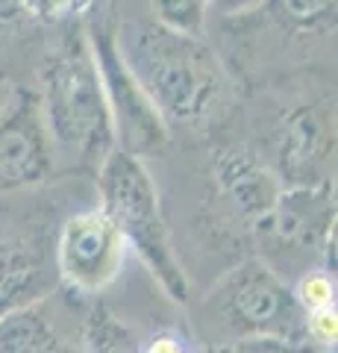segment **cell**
I'll list each match as a JSON object with an SVG mask.
<instances>
[{"label":"cell","mask_w":338,"mask_h":353,"mask_svg":"<svg viewBox=\"0 0 338 353\" xmlns=\"http://www.w3.org/2000/svg\"><path fill=\"white\" fill-rule=\"evenodd\" d=\"M118 53L168 130L209 136L230 115L233 74L206 36L162 27L154 18L118 15Z\"/></svg>","instance_id":"6da1fadb"},{"label":"cell","mask_w":338,"mask_h":353,"mask_svg":"<svg viewBox=\"0 0 338 353\" xmlns=\"http://www.w3.org/2000/svg\"><path fill=\"white\" fill-rule=\"evenodd\" d=\"M39 106L59 174H97L115 145L92 44L83 21L65 24L39 57Z\"/></svg>","instance_id":"7a4b0ae2"},{"label":"cell","mask_w":338,"mask_h":353,"mask_svg":"<svg viewBox=\"0 0 338 353\" xmlns=\"http://www.w3.org/2000/svg\"><path fill=\"white\" fill-rule=\"evenodd\" d=\"M250 148L282 189L335 183V92L291 77L271 83L250 112Z\"/></svg>","instance_id":"3957f363"},{"label":"cell","mask_w":338,"mask_h":353,"mask_svg":"<svg viewBox=\"0 0 338 353\" xmlns=\"http://www.w3.org/2000/svg\"><path fill=\"white\" fill-rule=\"evenodd\" d=\"M191 330L200 345L306 341V312L294 301L288 280L259 256H244L194 301Z\"/></svg>","instance_id":"277c9868"},{"label":"cell","mask_w":338,"mask_h":353,"mask_svg":"<svg viewBox=\"0 0 338 353\" xmlns=\"http://www.w3.org/2000/svg\"><path fill=\"white\" fill-rule=\"evenodd\" d=\"M94 176L101 209L112 218L127 250L138 253V259L147 265L150 277L159 283V289L173 303H189L191 285L180 265L177 248H173L168 206L162 201V192L147 162L115 148Z\"/></svg>","instance_id":"5b68a950"},{"label":"cell","mask_w":338,"mask_h":353,"mask_svg":"<svg viewBox=\"0 0 338 353\" xmlns=\"http://www.w3.org/2000/svg\"><path fill=\"white\" fill-rule=\"evenodd\" d=\"M59 209L56 194L39 189L0 197V315L56 292Z\"/></svg>","instance_id":"8992f818"},{"label":"cell","mask_w":338,"mask_h":353,"mask_svg":"<svg viewBox=\"0 0 338 353\" xmlns=\"http://www.w3.org/2000/svg\"><path fill=\"white\" fill-rule=\"evenodd\" d=\"M335 241V183L282 189L253 230V256L297 280L312 268L330 271Z\"/></svg>","instance_id":"52a82bcc"},{"label":"cell","mask_w":338,"mask_h":353,"mask_svg":"<svg viewBox=\"0 0 338 353\" xmlns=\"http://www.w3.org/2000/svg\"><path fill=\"white\" fill-rule=\"evenodd\" d=\"M118 3L115 0H97V6L83 18L85 39L92 44L101 83L106 92V103L115 124V145L118 150L129 153L141 162L156 159L171 148V130L156 115L145 92L127 71V65L118 53L115 30H118Z\"/></svg>","instance_id":"ba28073f"},{"label":"cell","mask_w":338,"mask_h":353,"mask_svg":"<svg viewBox=\"0 0 338 353\" xmlns=\"http://www.w3.org/2000/svg\"><path fill=\"white\" fill-rule=\"evenodd\" d=\"M53 259L65 292L92 301L118 280L127 259V245L101 203H92L62 218Z\"/></svg>","instance_id":"9c48e42d"},{"label":"cell","mask_w":338,"mask_h":353,"mask_svg":"<svg viewBox=\"0 0 338 353\" xmlns=\"http://www.w3.org/2000/svg\"><path fill=\"white\" fill-rule=\"evenodd\" d=\"M56 174L36 88H9L0 97V197L45 189Z\"/></svg>","instance_id":"30bf717a"},{"label":"cell","mask_w":338,"mask_h":353,"mask_svg":"<svg viewBox=\"0 0 338 353\" xmlns=\"http://www.w3.org/2000/svg\"><path fill=\"white\" fill-rule=\"evenodd\" d=\"M68 294L50 292L41 301L0 315V353H80V321L68 327Z\"/></svg>","instance_id":"8fae6325"},{"label":"cell","mask_w":338,"mask_h":353,"mask_svg":"<svg viewBox=\"0 0 338 353\" xmlns=\"http://www.w3.org/2000/svg\"><path fill=\"white\" fill-rule=\"evenodd\" d=\"M253 15L262 18V27L274 30V39L265 41L268 50H294L300 44L324 41L330 44L335 36V0H265Z\"/></svg>","instance_id":"7c38bea8"},{"label":"cell","mask_w":338,"mask_h":353,"mask_svg":"<svg viewBox=\"0 0 338 353\" xmlns=\"http://www.w3.org/2000/svg\"><path fill=\"white\" fill-rule=\"evenodd\" d=\"M80 353H141V336L109 303L92 297L80 315Z\"/></svg>","instance_id":"4fadbf2b"},{"label":"cell","mask_w":338,"mask_h":353,"mask_svg":"<svg viewBox=\"0 0 338 353\" xmlns=\"http://www.w3.org/2000/svg\"><path fill=\"white\" fill-rule=\"evenodd\" d=\"M150 18L185 36H206L209 6L206 0H150Z\"/></svg>","instance_id":"5bb4252c"},{"label":"cell","mask_w":338,"mask_h":353,"mask_svg":"<svg viewBox=\"0 0 338 353\" xmlns=\"http://www.w3.org/2000/svg\"><path fill=\"white\" fill-rule=\"evenodd\" d=\"M294 301L300 303L303 312H318V309L335 306V277L326 268H312L306 274H300L291 283Z\"/></svg>","instance_id":"9a60e30c"},{"label":"cell","mask_w":338,"mask_h":353,"mask_svg":"<svg viewBox=\"0 0 338 353\" xmlns=\"http://www.w3.org/2000/svg\"><path fill=\"white\" fill-rule=\"evenodd\" d=\"M141 353H198L189 345V336L177 333V330H159V333L150 336L145 345H141Z\"/></svg>","instance_id":"2e32d148"},{"label":"cell","mask_w":338,"mask_h":353,"mask_svg":"<svg viewBox=\"0 0 338 353\" xmlns=\"http://www.w3.org/2000/svg\"><path fill=\"white\" fill-rule=\"evenodd\" d=\"M244 353H332V350H318L309 341H247Z\"/></svg>","instance_id":"e0dca14e"},{"label":"cell","mask_w":338,"mask_h":353,"mask_svg":"<svg viewBox=\"0 0 338 353\" xmlns=\"http://www.w3.org/2000/svg\"><path fill=\"white\" fill-rule=\"evenodd\" d=\"M265 0H206V6H209V12L218 15V18H238V15H247L259 9Z\"/></svg>","instance_id":"ac0fdd59"},{"label":"cell","mask_w":338,"mask_h":353,"mask_svg":"<svg viewBox=\"0 0 338 353\" xmlns=\"http://www.w3.org/2000/svg\"><path fill=\"white\" fill-rule=\"evenodd\" d=\"M198 353H244V345H200Z\"/></svg>","instance_id":"d6986e66"},{"label":"cell","mask_w":338,"mask_h":353,"mask_svg":"<svg viewBox=\"0 0 338 353\" xmlns=\"http://www.w3.org/2000/svg\"><path fill=\"white\" fill-rule=\"evenodd\" d=\"M65 3H83V0H65Z\"/></svg>","instance_id":"ffe728a7"},{"label":"cell","mask_w":338,"mask_h":353,"mask_svg":"<svg viewBox=\"0 0 338 353\" xmlns=\"http://www.w3.org/2000/svg\"><path fill=\"white\" fill-rule=\"evenodd\" d=\"M0 97H3V85H0Z\"/></svg>","instance_id":"44dd1931"}]
</instances>
